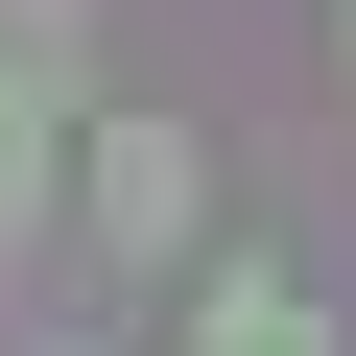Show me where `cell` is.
<instances>
[{
	"mask_svg": "<svg viewBox=\"0 0 356 356\" xmlns=\"http://www.w3.org/2000/svg\"><path fill=\"white\" fill-rule=\"evenodd\" d=\"M191 356H332V309H309V285H261V261H238V285H214V309H191Z\"/></svg>",
	"mask_w": 356,
	"mask_h": 356,
	"instance_id": "cell-1",
	"label": "cell"
},
{
	"mask_svg": "<svg viewBox=\"0 0 356 356\" xmlns=\"http://www.w3.org/2000/svg\"><path fill=\"white\" fill-rule=\"evenodd\" d=\"M95 214L119 238H191V143H95Z\"/></svg>",
	"mask_w": 356,
	"mask_h": 356,
	"instance_id": "cell-2",
	"label": "cell"
}]
</instances>
